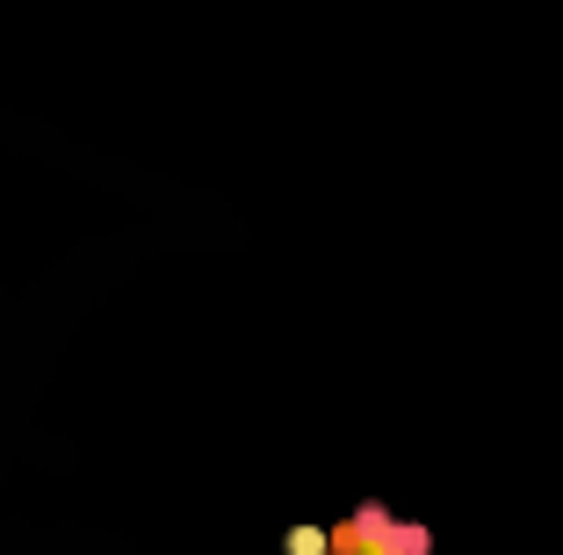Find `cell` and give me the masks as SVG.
I'll use <instances>...</instances> for the list:
<instances>
[{
    "label": "cell",
    "mask_w": 563,
    "mask_h": 555,
    "mask_svg": "<svg viewBox=\"0 0 563 555\" xmlns=\"http://www.w3.org/2000/svg\"><path fill=\"white\" fill-rule=\"evenodd\" d=\"M282 555H325V526H289V534H282Z\"/></svg>",
    "instance_id": "1"
}]
</instances>
